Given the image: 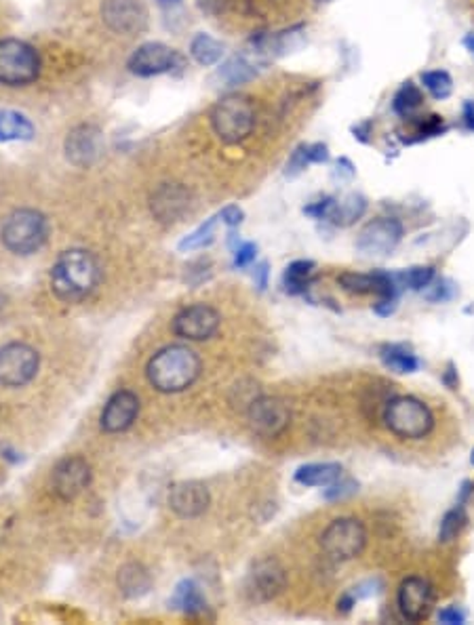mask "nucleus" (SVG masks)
I'll return each instance as SVG.
<instances>
[{"mask_svg":"<svg viewBox=\"0 0 474 625\" xmlns=\"http://www.w3.org/2000/svg\"><path fill=\"white\" fill-rule=\"evenodd\" d=\"M99 282L97 259L85 249L63 251L51 270L53 293L66 304L83 302Z\"/></svg>","mask_w":474,"mask_h":625,"instance_id":"obj_1","label":"nucleus"},{"mask_svg":"<svg viewBox=\"0 0 474 625\" xmlns=\"http://www.w3.org/2000/svg\"><path fill=\"white\" fill-rule=\"evenodd\" d=\"M146 375L150 386L158 392H184L201 375V358L186 346H167L150 358Z\"/></svg>","mask_w":474,"mask_h":625,"instance_id":"obj_2","label":"nucleus"},{"mask_svg":"<svg viewBox=\"0 0 474 625\" xmlns=\"http://www.w3.org/2000/svg\"><path fill=\"white\" fill-rule=\"evenodd\" d=\"M255 104L245 96H228L211 110V127L228 146L243 144L255 131Z\"/></svg>","mask_w":474,"mask_h":625,"instance_id":"obj_3","label":"nucleus"},{"mask_svg":"<svg viewBox=\"0 0 474 625\" xmlns=\"http://www.w3.org/2000/svg\"><path fill=\"white\" fill-rule=\"evenodd\" d=\"M386 428L403 440L426 438L435 428L428 404L415 396H392L382 412Z\"/></svg>","mask_w":474,"mask_h":625,"instance_id":"obj_4","label":"nucleus"},{"mask_svg":"<svg viewBox=\"0 0 474 625\" xmlns=\"http://www.w3.org/2000/svg\"><path fill=\"white\" fill-rule=\"evenodd\" d=\"M46 234L49 223L40 211L20 209L4 220L0 240L15 255H32L46 243Z\"/></svg>","mask_w":474,"mask_h":625,"instance_id":"obj_5","label":"nucleus"},{"mask_svg":"<svg viewBox=\"0 0 474 625\" xmlns=\"http://www.w3.org/2000/svg\"><path fill=\"white\" fill-rule=\"evenodd\" d=\"M40 57L32 45L17 38L0 40V85L26 87L38 79Z\"/></svg>","mask_w":474,"mask_h":625,"instance_id":"obj_6","label":"nucleus"},{"mask_svg":"<svg viewBox=\"0 0 474 625\" xmlns=\"http://www.w3.org/2000/svg\"><path fill=\"white\" fill-rule=\"evenodd\" d=\"M367 546L365 524L356 518H337L320 535L323 554L333 562H346L361 556Z\"/></svg>","mask_w":474,"mask_h":625,"instance_id":"obj_7","label":"nucleus"},{"mask_svg":"<svg viewBox=\"0 0 474 625\" xmlns=\"http://www.w3.org/2000/svg\"><path fill=\"white\" fill-rule=\"evenodd\" d=\"M38 373V352L26 344L0 347V386L20 388Z\"/></svg>","mask_w":474,"mask_h":625,"instance_id":"obj_8","label":"nucleus"},{"mask_svg":"<svg viewBox=\"0 0 474 625\" xmlns=\"http://www.w3.org/2000/svg\"><path fill=\"white\" fill-rule=\"evenodd\" d=\"M249 426L263 438H277L289 428L291 409L283 398L260 396L247 409Z\"/></svg>","mask_w":474,"mask_h":625,"instance_id":"obj_9","label":"nucleus"},{"mask_svg":"<svg viewBox=\"0 0 474 625\" xmlns=\"http://www.w3.org/2000/svg\"><path fill=\"white\" fill-rule=\"evenodd\" d=\"M181 63H184V57L171 46L162 43H146L133 51V55L127 62V68L131 74L148 79V76L173 72V70L181 68Z\"/></svg>","mask_w":474,"mask_h":625,"instance_id":"obj_10","label":"nucleus"},{"mask_svg":"<svg viewBox=\"0 0 474 625\" xmlns=\"http://www.w3.org/2000/svg\"><path fill=\"white\" fill-rule=\"evenodd\" d=\"M403 238V223L395 217H378L369 221L359 232L356 238V249L362 255L369 257H384L396 249V245Z\"/></svg>","mask_w":474,"mask_h":625,"instance_id":"obj_11","label":"nucleus"},{"mask_svg":"<svg viewBox=\"0 0 474 625\" xmlns=\"http://www.w3.org/2000/svg\"><path fill=\"white\" fill-rule=\"evenodd\" d=\"M285 586L287 573L283 564H280L277 558L268 556L257 560L254 567H251L245 589H247V596L254 600V603H268V600L277 598L285 589Z\"/></svg>","mask_w":474,"mask_h":625,"instance_id":"obj_12","label":"nucleus"},{"mask_svg":"<svg viewBox=\"0 0 474 625\" xmlns=\"http://www.w3.org/2000/svg\"><path fill=\"white\" fill-rule=\"evenodd\" d=\"M435 586L428 579H424V577H407L401 583L399 596H396L401 615L413 623L424 621V619L430 617L432 609H435Z\"/></svg>","mask_w":474,"mask_h":625,"instance_id":"obj_13","label":"nucleus"},{"mask_svg":"<svg viewBox=\"0 0 474 625\" xmlns=\"http://www.w3.org/2000/svg\"><path fill=\"white\" fill-rule=\"evenodd\" d=\"M102 20L116 34H139L148 26V11L142 0H104Z\"/></svg>","mask_w":474,"mask_h":625,"instance_id":"obj_14","label":"nucleus"},{"mask_svg":"<svg viewBox=\"0 0 474 625\" xmlns=\"http://www.w3.org/2000/svg\"><path fill=\"white\" fill-rule=\"evenodd\" d=\"M220 322V314L211 305L196 304L184 308L173 318V333L190 341H204L218 333Z\"/></svg>","mask_w":474,"mask_h":625,"instance_id":"obj_15","label":"nucleus"},{"mask_svg":"<svg viewBox=\"0 0 474 625\" xmlns=\"http://www.w3.org/2000/svg\"><path fill=\"white\" fill-rule=\"evenodd\" d=\"M91 465L83 457H66L55 465L51 476L53 493L63 501H72L89 487Z\"/></svg>","mask_w":474,"mask_h":625,"instance_id":"obj_16","label":"nucleus"},{"mask_svg":"<svg viewBox=\"0 0 474 625\" xmlns=\"http://www.w3.org/2000/svg\"><path fill=\"white\" fill-rule=\"evenodd\" d=\"M104 138L102 131L93 125H80L72 129L66 138V156L76 167H91L102 156Z\"/></svg>","mask_w":474,"mask_h":625,"instance_id":"obj_17","label":"nucleus"},{"mask_svg":"<svg viewBox=\"0 0 474 625\" xmlns=\"http://www.w3.org/2000/svg\"><path fill=\"white\" fill-rule=\"evenodd\" d=\"M211 504V495L203 482L184 480L169 491V508L179 518H198L204 514Z\"/></svg>","mask_w":474,"mask_h":625,"instance_id":"obj_18","label":"nucleus"},{"mask_svg":"<svg viewBox=\"0 0 474 625\" xmlns=\"http://www.w3.org/2000/svg\"><path fill=\"white\" fill-rule=\"evenodd\" d=\"M139 415V398L133 392H116L102 412V428L108 434L125 432Z\"/></svg>","mask_w":474,"mask_h":625,"instance_id":"obj_19","label":"nucleus"},{"mask_svg":"<svg viewBox=\"0 0 474 625\" xmlns=\"http://www.w3.org/2000/svg\"><path fill=\"white\" fill-rule=\"evenodd\" d=\"M188 209L190 192L178 184H165L152 196V213L158 217V221H179Z\"/></svg>","mask_w":474,"mask_h":625,"instance_id":"obj_20","label":"nucleus"},{"mask_svg":"<svg viewBox=\"0 0 474 625\" xmlns=\"http://www.w3.org/2000/svg\"><path fill=\"white\" fill-rule=\"evenodd\" d=\"M266 66H268L266 62H262L254 51H249L247 46H245L241 53H237V55L228 59L224 66L218 70V76H215V79H218L224 87L245 85V82L254 80Z\"/></svg>","mask_w":474,"mask_h":625,"instance_id":"obj_21","label":"nucleus"},{"mask_svg":"<svg viewBox=\"0 0 474 625\" xmlns=\"http://www.w3.org/2000/svg\"><path fill=\"white\" fill-rule=\"evenodd\" d=\"M119 589L125 598H142L150 592L152 588V577L148 573V569L139 562H129L119 571Z\"/></svg>","mask_w":474,"mask_h":625,"instance_id":"obj_22","label":"nucleus"},{"mask_svg":"<svg viewBox=\"0 0 474 625\" xmlns=\"http://www.w3.org/2000/svg\"><path fill=\"white\" fill-rule=\"evenodd\" d=\"M30 118L15 110H0V141H30L34 139Z\"/></svg>","mask_w":474,"mask_h":625,"instance_id":"obj_23","label":"nucleus"},{"mask_svg":"<svg viewBox=\"0 0 474 625\" xmlns=\"http://www.w3.org/2000/svg\"><path fill=\"white\" fill-rule=\"evenodd\" d=\"M173 609H178L188 617H198L207 611V600L201 594V588L195 581L186 579L175 588V596L171 600Z\"/></svg>","mask_w":474,"mask_h":625,"instance_id":"obj_24","label":"nucleus"},{"mask_svg":"<svg viewBox=\"0 0 474 625\" xmlns=\"http://www.w3.org/2000/svg\"><path fill=\"white\" fill-rule=\"evenodd\" d=\"M367 211V200L361 194H348L346 198L337 200L331 206V213L327 217V221L336 223V226H353L354 221H359Z\"/></svg>","mask_w":474,"mask_h":625,"instance_id":"obj_25","label":"nucleus"},{"mask_svg":"<svg viewBox=\"0 0 474 625\" xmlns=\"http://www.w3.org/2000/svg\"><path fill=\"white\" fill-rule=\"evenodd\" d=\"M342 476L339 463H308L295 471V480L304 487H329Z\"/></svg>","mask_w":474,"mask_h":625,"instance_id":"obj_26","label":"nucleus"},{"mask_svg":"<svg viewBox=\"0 0 474 625\" xmlns=\"http://www.w3.org/2000/svg\"><path fill=\"white\" fill-rule=\"evenodd\" d=\"M379 358H382L386 367L395 371V373H413V371L420 369L418 356H415V354L403 344L382 346V350H379Z\"/></svg>","mask_w":474,"mask_h":625,"instance_id":"obj_27","label":"nucleus"},{"mask_svg":"<svg viewBox=\"0 0 474 625\" xmlns=\"http://www.w3.org/2000/svg\"><path fill=\"white\" fill-rule=\"evenodd\" d=\"M314 270L316 265L310 259H300V262H294L289 268L285 270L283 276V285L285 291L289 295H304L312 285L314 280Z\"/></svg>","mask_w":474,"mask_h":625,"instance_id":"obj_28","label":"nucleus"},{"mask_svg":"<svg viewBox=\"0 0 474 625\" xmlns=\"http://www.w3.org/2000/svg\"><path fill=\"white\" fill-rule=\"evenodd\" d=\"M190 55L198 66H215L221 57H224V45L218 38H213L211 34L198 32L190 43Z\"/></svg>","mask_w":474,"mask_h":625,"instance_id":"obj_29","label":"nucleus"},{"mask_svg":"<svg viewBox=\"0 0 474 625\" xmlns=\"http://www.w3.org/2000/svg\"><path fill=\"white\" fill-rule=\"evenodd\" d=\"M421 105H424V96H421V91L413 82H405V85L395 93V97H392V112L403 118V121L418 116Z\"/></svg>","mask_w":474,"mask_h":625,"instance_id":"obj_30","label":"nucleus"},{"mask_svg":"<svg viewBox=\"0 0 474 625\" xmlns=\"http://www.w3.org/2000/svg\"><path fill=\"white\" fill-rule=\"evenodd\" d=\"M306 40V28L304 26H291L283 29V32L272 34V53L274 57H285L289 53L300 49Z\"/></svg>","mask_w":474,"mask_h":625,"instance_id":"obj_31","label":"nucleus"},{"mask_svg":"<svg viewBox=\"0 0 474 625\" xmlns=\"http://www.w3.org/2000/svg\"><path fill=\"white\" fill-rule=\"evenodd\" d=\"M468 514H466V505L455 504L447 514L443 516L441 527H438V541L441 544H452V541L462 533V529L466 527Z\"/></svg>","mask_w":474,"mask_h":625,"instance_id":"obj_32","label":"nucleus"},{"mask_svg":"<svg viewBox=\"0 0 474 625\" xmlns=\"http://www.w3.org/2000/svg\"><path fill=\"white\" fill-rule=\"evenodd\" d=\"M395 279L399 282L401 288L424 291V288L430 287V282L435 280V268H430V265H418V268L401 270V272H395Z\"/></svg>","mask_w":474,"mask_h":625,"instance_id":"obj_33","label":"nucleus"},{"mask_svg":"<svg viewBox=\"0 0 474 625\" xmlns=\"http://www.w3.org/2000/svg\"><path fill=\"white\" fill-rule=\"evenodd\" d=\"M421 85H424L426 91L435 99H438V102L447 99L453 91L452 76H449V72H445V70H430V72H424L421 74Z\"/></svg>","mask_w":474,"mask_h":625,"instance_id":"obj_34","label":"nucleus"},{"mask_svg":"<svg viewBox=\"0 0 474 625\" xmlns=\"http://www.w3.org/2000/svg\"><path fill=\"white\" fill-rule=\"evenodd\" d=\"M215 226H218V217H209L207 221L201 223V226L195 229V232L188 234L184 240H181L179 251H196V249H204V246H209L215 238Z\"/></svg>","mask_w":474,"mask_h":625,"instance_id":"obj_35","label":"nucleus"},{"mask_svg":"<svg viewBox=\"0 0 474 625\" xmlns=\"http://www.w3.org/2000/svg\"><path fill=\"white\" fill-rule=\"evenodd\" d=\"M308 164H312V161H310V146L302 144V146H297L294 152H291L285 173H287V177H297L300 173H304V171H306Z\"/></svg>","mask_w":474,"mask_h":625,"instance_id":"obj_36","label":"nucleus"},{"mask_svg":"<svg viewBox=\"0 0 474 625\" xmlns=\"http://www.w3.org/2000/svg\"><path fill=\"white\" fill-rule=\"evenodd\" d=\"M356 488H359V485L353 479H339L336 482H331L329 487H327V491H325V499H329V501H337V499H344V497H350V495H354L356 493Z\"/></svg>","mask_w":474,"mask_h":625,"instance_id":"obj_37","label":"nucleus"},{"mask_svg":"<svg viewBox=\"0 0 474 625\" xmlns=\"http://www.w3.org/2000/svg\"><path fill=\"white\" fill-rule=\"evenodd\" d=\"M234 4V0H196V7L204 15H221Z\"/></svg>","mask_w":474,"mask_h":625,"instance_id":"obj_38","label":"nucleus"},{"mask_svg":"<svg viewBox=\"0 0 474 625\" xmlns=\"http://www.w3.org/2000/svg\"><path fill=\"white\" fill-rule=\"evenodd\" d=\"M333 203H336V198L327 196L323 200H319V203L308 204L306 209H304V213L310 215V217H314V220H327V217H329V213H331Z\"/></svg>","mask_w":474,"mask_h":625,"instance_id":"obj_39","label":"nucleus"},{"mask_svg":"<svg viewBox=\"0 0 474 625\" xmlns=\"http://www.w3.org/2000/svg\"><path fill=\"white\" fill-rule=\"evenodd\" d=\"M255 255H257V246L254 243L238 245V249L234 251V265H237V268H245V265L254 262Z\"/></svg>","mask_w":474,"mask_h":625,"instance_id":"obj_40","label":"nucleus"},{"mask_svg":"<svg viewBox=\"0 0 474 625\" xmlns=\"http://www.w3.org/2000/svg\"><path fill=\"white\" fill-rule=\"evenodd\" d=\"M220 217H221V221L226 223V226L237 228V226H241V223H243V217H245V213H243V209H241V206H237V204H228V206H224V209H221Z\"/></svg>","mask_w":474,"mask_h":625,"instance_id":"obj_41","label":"nucleus"},{"mask_svg":"<svg viewBox=\"0 0 474 625\" xmlns=\"http://www.w3.org/2000/svg\"><path fill=\"white\" fill-rule=\"evenodd\" d=\"M438 621L445 625H462L466 621V612L460 606H447L438 612Z\"/></svg>","mask_w":474,"mask_h":625,"instance_id":"obj_42","label":"nucleus"},{"mask_svg":"<svg viewBox=\"0 0 474 625\" xmlns=\"http://www.w3.org/2000/svg\"><path fill=\"white\" fill-rule=\"evenodd\" d=\"M452 297H453V288L447 280H437V285L432 287V293H428L430 302H438V304L447 302V299Z\"/></svg>","mask_w":474,"mask_h":625,"instance_id":"obj_43","label":"nucleus"},{"mask_svg":"<svg viewBox=\"0 0 474 625\" xmlns=\"http://www.w3.org/2000/svg\"><path fill=\"white\" fill-rule=\"evenodd\" d=\"M399 308V299H390V297H379V302L373 305V312H376L378 316L388 318L396 312Z\"/></svg>","mask_w":474,"mask_h":625,"instance_id":"obj_44","label":"nucleus"},{"mask_svg":"<svg viewBox=\"0 0 474 625\" xmlns=\"http://www.w3.org/2000/svg\"><path fill=\"white\" fill-rule=\"evenodd\" d=\"M310 161L316 164H323L329 161V147L325 144H312L310 146Z\"/></svg>","mask_w":474,"mask_h":625,"instance_id":"obj_45","label":"nucleus"},{"mask_svg":"<svg viewBox=\"0 0 474 625\" xmlns=\"http://www.w3.org/2000/svg\"><path fill=\"white\" fill-rule=\"evenodd\" d=\"M254 279H255L257 288H260V291H263V288H266V285H268V263L255 265Z\"/></svg>","mask_w":474,"mask_h":625,"instance_id":"obj_46","label":"nucleus"},{"mask_svg":"<svg viewBox=\"0 0 474 625\" xmlns=\"http://www.w3.org/2000/svg\"><path fill=\"white\" fill-rule=\"evenodd\" d=\"M443 383L449 388V390H455V388H458V371L453 369V364H449L447 371H445Z\"/></svg>","mask_w":474,"mask_h":625,"instance_id":"obj_47","label":"nucleus"},{"mask_svg":"<svg viewBox=\"0 0 474 625\" xmlns=\"http://www.w3.org/2000/svg\"><path fill=\"white\" fill-rule=\"evenodd\" d=\"M353 133H354V138H356V139L362 141V144H367V141H369L367 135L371 133V122H369V121L361 122V125H356V127L353 129Z\"/></svg>","mask_w":474,"mask_h":625,"instance_id":"obj_48","label":"nucleus"},{"mask_svg":"<svg viewBox=\"0 0 474 625\" xmlns=\"http://www.w3.org/2000/svg\"><path fill=\"white\" fill-rule=\"evenodd\" d=\"M464 125L468 131H474V104L468 102L464 105Z\"/></svg>","mask_w":474,"mask_h":625,"instance_id":"obj_49","label":"nucleus"},{"mask_svg":"<svg viewBox=\"0 0 474 625\" xmlns=\"http://www.w3.org/2000/svg\"><path fill=\"white\" fill-rule=\"evenodd\" d=\"M474 493V485H472V482H464V485H462V488H460V495H458V504H462V505H466V501L468 499H470V495Z\"/></svg>","mask_w":474,"mask_h":625,"instance_id":"obj_50","label":"nucleus"},{"mask_svg":"<svg viewBox=\"0 0 474 625\" xmlns=\"http://www.w3.org/2000/svg\"><path fill=\"white\" fill-rule=\"evenodd\" d=\"M464 46L474 55V34H468V37L464 38Z\"/></svg>","mask_w":474,"mask_h":625,"instance_id":"obj_51","label":"nucleus"},{"mask_svg":"<svg viewBox=\"0 0 474 625\" xmlns=\"http://www.w3.org/2000/svg\"><path fill=\"white\" fill-rule=\"evenodd\" d=\"M161 7H178V4L181 3V0H156Z\"/></svg>","mask_w":474,"mask_h":625,"instance_id":"obj_52","label":"nucleus"},{"mask_svg":"<svg viewBox=\"0 0 474 625\" xmlns=\"http://www.w3.org/2000/svg\"><path fill=\"white\" fill-rule=\"evenodd\" d=\"M4 302H7V299H4V295L0 293V314H3V310H4Z\"/></svg>","mask_w":474,"mask_h":625,"instance_id":"obj_53","label":"nucleus"},{"mask_svg":"<svg viewBox=\"0 0 474 625\" xmlns=\"http://www.w3.org/2000/svg\"><path fill=\"white\" fill-rule=\"evenodd\" d=\"M470 462H472V465H474V451H472V457H470Z\"/></svg>","mask_w":474,"mask_h":625,"instance_id":"obj_54","label":"nucleus"},{"mask_svg":"<svg viewBox=\"0 0 474 625\" xmlns=\"http://www.w3.org/2000/svg\"><path fill=\"white\" fill-rule=\"evenodd\" d=\"M319 3H331V0H319Z\"/></svg>","mask_w":474,"mask_h":625,"instance_id":"obj_55","label":"nucleus"}]
</instances>
